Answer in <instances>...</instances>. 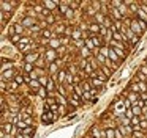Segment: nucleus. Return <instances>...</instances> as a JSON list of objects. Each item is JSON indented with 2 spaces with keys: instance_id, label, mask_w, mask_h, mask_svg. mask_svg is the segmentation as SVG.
<instances>
[{
  "instance_id": "nucleus-1",
  "label": "nucleus",
  "mask_w": 147,
  "mask_h": 138,
  "mask_svg": "<svg viewBox=\"0 0 147 138\" xmlns=\"http://www.w3.org/2000/svg\"><path fill=\"white\" fill-rule=\"evenodd\" d=\"M57 118H59V115L52 113L51 111V107L45 102V105H43V113H41V124H45V125L52 124V122H54Z\"/></svg>"
},
{
  "instance_id": "nucleus-2",
  "label": "nucleus",
  "mask_w": 147,
  "mask_h": 138,
  "mask_svg": "<svg viewBox=\"0 0 147 138\" xmlns=\"http://www.w3.org/2000/svg\"><path fill=\"white\" fill-rule=\"evenodd\" d=\"M130 28H131V31H133L134 34L142 36V33L146 31V28H147V22L141 21V19H138V17H133V22H131Z\"/></svg>"
},
{
  "instance_id": "nucleus-3",
  "label": "nucleus",
  "mask_w": 147,
  "mask_h": 138,
  "mask_svg": "<svg viewBox=\"0 0 147 138\" xmlns=\"http://www.w3.org/2000/svg\"><path fill=\"white\" fill-rule=\"evenodd\" d=\"M18 8H19V3L18 2H7V0L0 2V13L8 14V13H14Z\"/></svg>"
},
{
  "instance_id": "nucleus-4",
  "label": "nucleus",
  "mask_w": 147,
  "mask_h": 138,
  "mask_svg": "<svg viewBox=\"0 0 147 138\" xmlns=\"http://www.w3.org/2000/svg\"><path fill=\"white\" fill-rule=\"evenodd\" d=\"M40 53L36 52V50H33V52H30V53H27V55H22V63H29V64H35L36 61H38V58H40Z\"/></svg>"
},
{
  "instance_id": "nucleus-5",
  "label": "nucleus",
  "mask_w": 147,
  "mask_h": 138,
  "mask_svg": "<svg viewBox=\"0 0 147 138\" xmlns=\"http://www.w3.org/2000/svg\"><path fill=\"white\" fill-rule=\"evenodd\" d=\"M19 22L27 28V30H30V28H33L35 25H38V19H36V17H30V16H24L22 21H19Z\"/></svg>"
},
{
  "instance_id": "nucleus-6",
  "label": "nucleus",
  "mask_w": 147,
  "mask_h": 138,
  "mask_svg": "<svg viewBox=\"0 0 147 138\" xmlns=\"http://www.w3.org/2000/svg\"><path fill=\"white\" fill-rule=\"evenodd\" d=\"M43 6H45L46 11H55V9H59V5H60V2L59 0H43Z\"/></svg>"
},
{
  "instance_id": "nucleus-7",
  "label": "nucleus",
  "mask_w": 147,
  "mask_h": 138,
  "mask_svg": "<svg viewBox=\"0 0 147 138\" xmlns=\"http://www.w3.org/2000/svg\"><path fill=\"white\" fill-rule=\"evenodd\" d=\"M45 58H46V61H48V64H51V63L57 61V60H59V53H57V50L49 49V47H48V50L45 52Z\"/></svg>"
},
{
  "instance_id": "nucleus-8",
  "label": "nucleus",
  "mask_w": 147,
  "mask_h": 138,
  "mask_svg": "<svg viewBox=\"0 0 147 138\" xmlns=\"http://www.w3.org/2000/svg\"><path fill=\"white\" fill-rule=\"evenodd\" d=\"M125 99L127 100H130L131 102V105H136L138 104V100H139V94L138 93H134V91H130L127 88V91H125Z\"/></svg>"
},
{
  "instance_id": "nucleus-9",
  "label": "nucleus",
  "mask_w": 147,
  "mask_h": 138,
  "mask_svg": "<svg viewBox=\"0 0 147 138\" xmlns=\"http://www.w3.org/2000/svg\"><path fill=\"white\" fill-rule=\"evenodd\" d=\"M109 16L112 17V21H123V14H122L120 11H119L117 8H114V6H111V11H109Z\"/></svg>"
},
{
  "instance_id": "nucleus-10",
  "label": "nucleus",
  "mask_w": 147,
  "mask_h": 138,
  "mask_svg": "<svg viewBox=\"0 0 147 138\" xmlns=\"http://www.w3.org/2000/svg\"><path fill=\"white\" fill-rule=\"evenodd\" d=\"M89 82H90V85H92V88L93 90H103L105 88V82H101V80H98V78H95V77H92V78H89Z\"/></svg>"
},
{
  "instance_id": "nucleus-11",
  "label": "nucleus",
  "mask_w": 147,
  "mask_h": 138,
  "mask_svg": "<svg viewBox=\"0 0 147 138\" xmlns=\"http://www.w3.org/2000/svg\"><path fill=\"white\" fill-rule=\"evenodd\" d=\"M100 30H101V25L95 24V22H89V36H92V34H100Z\"/></svg>"
},
{
  "instance_id": "nucleus-12",
  "label": "nucleus",
  "mask_w": 147,
  "mask_h": 138,
  "mask_svg": "<svg viewBox=\"0 0 147 138\" xmlns=\"http://www.w3.org/2000/svg\"><path fill=\"white\" fill-rule=\"evenodd\" d=\"M60 46H62V41H60V38L57 36V38H52V39L49 41V46H48V47H49V49H54V50H57Z\"/></svg>"
},
{
  "instance_id": "nucleus-13",
  "label": "nucleus",
  "mask_w": 147,
  "mask_h": 138,
  "mask_svg": "<svg viewBox=\"0 0 147 138\" xmlns=\"http://www.w3.org/2000/svg\"><path fill=\"white\" fill-rule=\"evenodd\" d=\"M105 19H106V16L103 14V13H96V14L93 16L92 22H95V24H98V25H103L105 24Z\"/></svg>"
},
{
  "instance_id": "nucleus-14",
  "label": "nucleus",
  "mask_w": 147,
  "mask_h": 138,
  "mask_svg": "<svg viewBox=\"0 0 147 138\" xmlns=\"http://www.w3.org/2000/svg\"><path fill=\"white\" fill-rule=\"evenodd\" d=\"M55 102H57L59 104V105H62V107H67L68 105V104H70V102H68V99H67V97H65V96H62V94H55Z\"/></svg>"
},
{
  "instance_id": "nucleus-15",
  "label": "nucleus",
  "mask_w": 147,
  "mask_h": 138,
  "mask_svg": "<svg viewBox=\"0 0 147 138\" xmlns=\"http://www.w3.org/2000/svg\"><path fill=\"white\" fill-rule=\"evenodd\" d=\"M92 77H95V78H98V80H101V82H105V83H106V82H108V80H109V78H108V77H106V75H105V72H103V71H101V69H98V71H95V72H93V75H92ZM92 77H90V78H92Z\"/></svg>"
},
{
  "instance_id": "nucleus-16",
  "label": "nucleus",
  "mask_w": 147,
  "mask_h": 138,
  "mask_svg": "<svg viewBox=\"0 0 147 138\" xmlns=\"http://www.w3.org/2000/svg\"><path fill=\"white\" fill-rule=\"evenodd\" d=\"M68 6H70L71 9H74V11H78L79 8H82V2L81 0H73V2H70V0H67Z\"/></svg>"
},
{
  "instance_id": "nucleus-17",
  "label": "nucleus",
  "mask_w": 147,
  "mask_h": 138,
  "mask_svg": "<svg viewBox=\"0 0 147 138\" xmlns=\"http://www.w3.org/2000/svg\"><path fill=\"white\" fill-rule=\"evenodd\" d=\"M57 82L54 80V78L51 77V80H49V83H48V86H46V90L49 91V93H55V91H57Z\"/></svg>"
},
{
  "instance_id": "nucleus-18",
  "label": "nucleus",
  "mask_w": 147,
  "mask_h": 138,
  "mask_svg": "<svg viewBox=\"0 0 147 138\" xmlns=\"http://www.w3.org/2000/svg\"><path fill=\"white\" fill-rule=\"evenodd\" d=\"M35 71V64H29V63H22V72L24 74H32Z\"/></svg>"
},
{
  "instance_id": "nucleus-19",
  "label": "nucleus",
  "mask_w": 147,
  "mask_h": 138,
  "mask_svg": "<svg viewBox=\"0 0 147 138\" xmlns=\"http://www.w3.org/2000/svg\"><path fill=\"white\" fill-rule=\"evenodd\" d=\"M100 69H101V71L105 72V75H106L108 78H111V77H112V74H114V71H115V69L109 68V66H101Z\"/></svg>"
},
{
  "instance_id": "nucleus-20",
  "label": "nucleus",
  "mask_w": 147,
  "mask_h": 138,
  "mask_svg": "<svg viewBox=\"0 0 147 138\" xmlns=\"http://www.w3.org/2000/svg\"><path fill=\"white\" fill-rule=\"evenodd\" d=\"M84 41H86V47H87V49L92 50V53H93V50H95V49H98V47H96L95 44H93L92 38H84Z\"/></svg>"
},
{
  "instance_id": "nucleus-21",
  "label": "nucleus",
  "mask_w": 147,
  "mask_h": 138,
  "mask_svg": "<svg viewBox=\"0 0 147 138\" xmlns=\"http://www.w3.org/2000/svg\"><path fill=\"white\" fill-rule=\"evenodd\" d=\"M89 63H90V66H92V68L95 69V71H98V69L101 68V64L98 63V60H96L95 56H90V58H89Z\"/></svg>"
},
{
  "instance_id": "nucleus-22",
  "label": "nucleus",
  "mask_w": 147,
  "mask_h": 138,
  "mask_svg": "<svg viewBox=\"0 0 147 138\" xmlns=\"http://www.w3.org/2000/svg\"><path fill=\"white\" fill-rule=\"evenodd\" d=\"M81 88H82L84 93H87V91H92V90H93L89 80H82V82H81Z\"/></svg>"
},
{
  "instance_id": "nucleus-23",
  "label": "nucleus",
  "mask_w": 147,
  "mask_h": 138,
  "mask_svg": "<svg viewBox=\"0 0 147 138\" xmlns=\"http://www.w3.org/2000/svg\"><path fill=\"white\" fill-rule=\"evenodd\" d=\"M14 127H16L14 124H11V122H7V124L2 125V130H5L7 133H10V135H11V132L14 130Z\"/></svg>"
},
{
  "instance_id": "nucleus-24",
  "label": "nucleus",
  "mask_w": 147,
  "mask_h": 138,
  "mask_svg": "<svg viewBox=\"0 0 147 138\" xmlns=\"http://www.w3.org/2000/svg\"><path fill=\"white\" fill-rule=\"evenodd\" d=\"M131 138H147V132H144V130H134L133 135H131Z\"/></svg>"
},
{
  "instance_id": "nucleus-25",
  "label": "nucleus",
  "mask_w": 147,
  "mask_h": 138,
  "mask_svg": "<svg viewBox=\"0 0 147 138\" xmlns=\"http://www.w3.org/2000/svg\"><path fill=\"white\" fill-rule=\"evenodd\" d=\"M36 96L41 97L43 100H46V99H48V96H49V91L46 90V88H41V90H40L38 93H36Z\"/></svg>"
},
{
  "instance_id": "nucleus-26",
  "label": "nucleus",
  "mask_w": 147,
  "mask_h": 138,
  "mask_svg": "<svg viewBox=\"0 0 147 138\" xmlns=\"http://www.w3.org/2000/svg\"><path fill=\"white\" fill-rule=\"evenodd\" d=\"M35 125H32V127H27V129H24L22 130V133L24 135H29V137H33V135H35Z\"/></svg>"
},
{
  "instance_id": "nucleus-27",
  "label": "nucleus",
  "mask_w": 147,
  "mask_h": 138,
  "mask_svg": "<svg viewBox=\"0 0 147 138\" xmlns=\"http://www.w3.org/2000/svg\"><path fill=\"white\" fill-rule=\"evenodd\" d=\"M106 138H115V129L114 127H106Z\"/></svg>"
},
{
  "instance_id": "nucleus-28",
  "label": "nucleus",
  "mask_w": 147,
  "mask_h": 138,
  "mask_svg": "<svg viewBox=\"0 0 147 138\" xmlns=\"http://www.w3.org/2000/svg\"><path fill=\"white\" fill-rule=\"evenodd\" d=\"M89 5L92 6V8L95 9L96 13H101V2H90Z\"/></svg>"
},
{
  "instance_id": "nucleus-29",
  "label": "nucleus",
  "mask_w": 147,
  "mask_h": 138,
  "mask_svg": "<svg viewBox=\"0 0 147 138\" xmlns=\"http://www.w3.org/2000/svg\"><path fill=\"white\" fill-rule=\"evenodd\" d=\"M109 50H111V47H109V46L101 47V49H100V55H103V56H106V58H108V56H109Z\"/></svg>"
},
{
  "instance_id": "nucleus-30",
  "label": "nucleus",
  "mask_w": 147,
  "mask_h": 138,
  "mask_svg": "<svg viewBox=\"0 0 147 138\" xmlns=\"http://www.w3.org/2000/svg\"><path fill=\"white\" fill-rule=\"evenodd\" d=\"M131 108H133V113H134V116H142V107L133 105Z\"/></svg>"
},
{
  "instance_id": "nucleus-31",
  "label": "nucleus",
  "mask_w": 147,
  "mask_h": 138,
  "mask_svg": "<svg viewBox=\"0 0 147 138\" xmlns=\"http://www.w3.org/2000/svg\"><path fill=\"white\" fill-rule=\"evenodd\" d=\"M122 5H123L122 0H112V2H111V6H114V8H117V9H120Z\"/></svg>"
},
{
  "instance_id": "nucleus-32",
  "label": "nucleus",
  "mask_w": 147,
  "mask_h": 138,
  "mask_svg": "<svg viewBox=\"0 0 147 138\" xmlns=\"http://www.w3.org/2000/svg\"><path fill=\"white\" fill-rule=\"evenodd\" d=\"M125 116L127 118H134V113H133V108H127V111H125Z\"/></svg>"
},
{
  "instance_id": "nucleus-33",
  "label": "nucleus",
  "mask_w": 147,
  "mask_h": 138,
  "mask_svg": "<svg viewBox=\"0 0 147 138\" xmlns=\"http://www.w3.org/2000/svg\"><path fill=\"white\" fill-rule=\"evenodd\" d=\"M131 22H133V17H125L123 19V25H125V27H130Z\"/></svg>"
},
{
  "instance_id": "nucleus-34",
  "label": "nucleus",
  "mask_w": 147,
  "mask_h": 138,
  "mask_svg": "<svg viewBox=\"0 0 147 138\" xmlns=\"http://www.w3.org/2000/svg\"><path fill=\"white\" fill-rule=\"evenodd\" d=\"M139 99L144 100V102H147V93H141L139 94Z\"/></svg>"
},
{
  "instance_id": "nucleus-35",
  "label": "nucleus",
  "mask_w": 147,
  "mask_h": 138,
  "mask_svg": "<svg viewBox=\"0 0 147 138\" xmlns=\"http://www.w3.org/2000/svg\"><path fill=\"white\" fill-rule=\"evenodd\" d=\"M144 63H147V58H146V61H144Z\"/></svg>"
}]
</instances>
